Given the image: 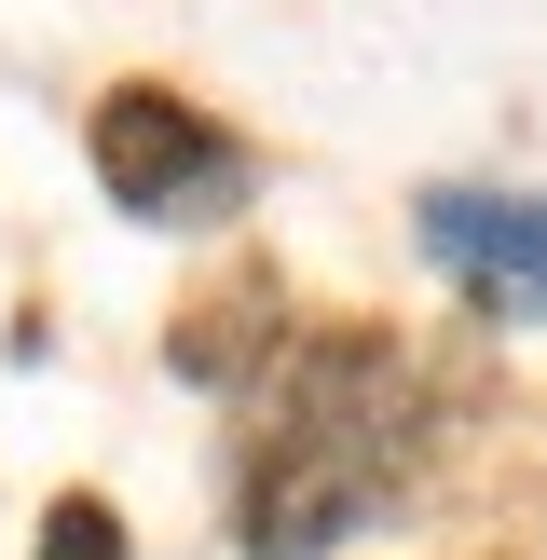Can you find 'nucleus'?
<instances>
[{
    "label": "nucleus",
    "mask_w": 547,
    "mask_h": 560,
    "mask_svg": "<svg viewBox=\"0 0 547 560\" xmlns=\"http://www.w3.org/2000/svg\"><path fill=\"white\" fill-rule=\"evenodd\" d=\"M424 246L492 315H547V206L534 191H424Z\"/></svg>",
    "instance_id": "nucleus-3"
},
{
    "label": "nucleus",
    "mask_w": 547,
    "mask_h": 560,
    "mask_svg": "<svg viewBox=\"0 0 547 560\" xmlns=\"http://www.w3.org/2000/svg\"><path fill=\"white\" fill-rule=\"evenodd\" d=\"M42 560H124V520H109L96 492H69V506L42 520Z\"/></svg>",
    "instance_id": "nucleus-4"
},
{
    "label": "nucleus",
    "mask_w": 547,
    "mask_h": 560,
    "mask_svg": "<svg viewBox=\"0 0 547 560\" xmlns=\"http://www.w3.org/2000/svg\"><path fill=\"white\" fill-rule=\"evenodd\" d=\"M397 479H410V370L356 328L301 342L260 383V438H246V560L356 547Z\"/></svg>",
    "instance_id": "nucleus-1"
},
{
    "label": "nucleus",
    "mask_w": 547,
    "mask_h": 560,
    "mask_svg": "<svg viewBox=\"0 0 547 560\" xmlns=\"http://www.w3.org/2000/svg\"><path fill=\"white\" fill-rule=\"evenodd\" d=\"M96 178L124 219H233L246 206V151L191 96H151V82H124L96 109Z\"/></svg>",
    "instance_id": "nucleus-2"
}]
</instances>
